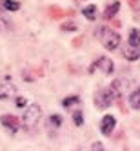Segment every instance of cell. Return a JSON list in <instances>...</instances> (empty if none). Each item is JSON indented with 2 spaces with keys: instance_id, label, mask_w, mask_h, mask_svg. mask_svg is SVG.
Masks as SVG:
<instances>
[{
  "instance_id": "1",
  "label": "cell",
  "mask_w": 140,
  "mask_h": 151,
  "mask_svg": "<svg viewBox=\"0 0 140 151\" xmlns=\"http://www.w3.org/2000/svg\"><path fill=\"white\" fill-rule=\"evenodd\" d=\"M118 96H120V82L115 80L109 88H104V89L95 93V104H96L98 109H106V107H109L115 102V99H118Z\"/></svg>"
},
{
  "instance_id": "2",
  "label": "cell",
  "mask_w": 140,
  "mask_h": 151,
  "mask_svg": "<svg viewBox=\"0 0 140 151\" xmlns=\"http://www.w3.org/2000/svg\"><path fill=\"white\" fill-rule=\"evenodd\" d=\"M96 37L102 42V46L109 51H115L120 46V35H118L116 31H113L111 27H107V26H102V27L96 29Z\"/></svg>"
},
{
  "instance_id": "3",
  "label": "cell",
  "mask_w": 140,
  "mask_h": 151,
  "mask_svg": "<svg viewBox=\"0 0 140 151\" xmlns=\"http://www.w3.org/2000/svg\"><path fill=\"white\" fill-rule=\"evenodd\" d=\"M40 116H42V109L38 104H29L26 106V111L22 116V124L26 129H33L38 122H40Z\"/></svg>"
},
{
  "instance_id": "4",
  "label": "cell",
  "mask_w": 140,
  "mask_h": 151,
  "mask_svg": "<svg viewBox=\"0 0 140 151\" xmlns=\"http://www.w3.org/2000/svg\"><path fill=\"white\" fill-rule=\"evenodd\" d=\"M17 95V86L13 84L11 77H2L0 78V100L13 99Z\"/></svg>"
},
{
  "instance_id": "5",
  "label": "cell",
  "mask_w": 140,
  "mask_h": 151,
  "mask_svg": "<svg viewBox=\"0 0 140 151\" xmlns=\"http://www.w3.org/2000/svg\"><path fill=\"white\" fill-rule=\"evenodd\" d=\"M95 69H100L104 75H111V73H113V69H115L113 60H111V58H107V57H100V58H96V62L89 68V71L93 73Z\"/></svg>"
},
{
  "instance_id": "6",
  "label": "cell",
  "mask_w": 140,
  "mask_h": 151,
  "mask_svg": "<svg viewBox=\"0 0 140 151\" xmlns=\"http://www.w3.org/2000/svg\"><path fill=\"white\" fill-rule=\"evenodd\" d=\"M0 124H2L11 135H15L18 129H20V120H18L15 115H2V116H0Z\"/></svg>"
},
{
  "instance_id": "7",
  "label": "cell",
  "mask_w": 140,
  "mask_h": 151,
  "mask_svg": "<svg viewBox=\"0 0 140 151\" xmlns=\"http://www.w3.org/2000/svg\"><path fill=\"white\" fill-rule=\"evenodd\" d=\"M115 126H116V120H115V116H113V115H106V116L102 118V122H100V131H102V135L109 137V135L113 133Z\"/></svg>"
},
{
  "instance_id": "8",
  "label": "cell",
  "mask_w": 140,
  "mask_h": 151,
  "mask_svg": "<svg viewBox=\"0 0 140 151\" xmlns=\"http://www.w3.org/2000/svg\"><path fill=\"white\" fill-rule=\"evenodd\" d=\"M122 55H124V58L126 60H138L140 58V47H133V46H127V47H124L122 49Z\"/></svg>"
},
{
  "instance_id": "9",
  "label": "cell",
  "mask_w": 140,
  "mask_h": 151,
  "mask_svg": "<svg viewBox=\"0 0 140 151\" xmlns=\"http://www.w3.org/2000/svg\"><path fill=\"white\" fill-rule=\"evenodd\" d=\"M118 9H120V2H113V4H109V6H107L106 7V11H104V18L106 20H111L116 13H118Z\"/></svg>"
},
{
  "instance_id": "10",
  "label": "cell",
  "mask_w": 140,
  "mask_h": 151,
  "mask_svg": "<svg viewBox=\"0 0 140 151\" xmlns=\"http://www.w3.org/2000/svg\"><path fill=\"white\" fill-rule=\"evenodd\" d=\"M129 106H131L133 109H140V88H136L129 95Z\"/></svg>"
},
{
  "instance_id": "11",
  "label": "cell",
  "mask_w": 140,
  "mask_h": 151,
  "mask_svg": "<svg viewBox=\"0 0 140 151\" xmlns=\"http://www.w3.org/2000/svg\"><path fill=\"white\" fill-rule=\"evenodd\" d=\"M129 46L140 47V29H131L129 31Z\"/></svg>"
},
{
  "instance_id": "12",
  "label": "cell",
  "mask_w": 140,
  "mask_h": 151,
  "mask_svg": "<svg viewBox=\"0 0 140 151\" xmlns=\"http://www.w3.org/2000/svg\"><path fill=\"white\" fill-rule=\"evenodd\" d=\"M0 6L4 9H7V11H18L20 9V2H17V0H2Z\"/></svg>"
},
{
  "instance_id": "13",
  "label": "cell",
  "mask_w": 140,
  "mask_h": 151,
  "mask_svg": "<svg viewBox=\"0 0 140 151\" xmlns=\"http://www.w3.org/2000/svg\"><path fill=\"white\" fill-rule=\"evenodd\" d=\"M82 15L88 18V20H95L96 18V6H85L82 9Z\"/></svg>"
},
{
  "instance_id": "14",
  "label": "cell",
  "mask_w": 140,
  "mask_h": 151,
  "mask_svg": "<svg viewBox=\"0 0 140 151\" xmlns=\"http://www.w3.org/2000/svg\"><path fill=\"white\" fill-rule=\"evenodd\" d=\"M77 104H80V96H77V95L67 96V99L62 100V106L64 107H71V106H77Z\"/></svg>"
},
{
  "instance_id": "15",
  "label": "cell",
  "mask_w": 140,
  "mask_h": 151,
  "mask_svg": "<svg viewBox=\"0 0 140 151\" xmlns=\"http://www.w3.org/2000/svg\"><path fill=\"white\" fill-rule=\"evenodd\" d=\"M47 122H49L51 127H60V126H62V116H60V115H51Z\"/></svg>"
},
{
  "instance_id": "16",
  "label": "cell",
  "mask_w": 140,
  "mask_h": 151,
  "mask_svg": "<svg viewBox=\"0 0 140 151\" xmlns=\"http://www.w3.org/2000/svg\"><path fill=\"white\" fill-rule=\"evenodd\" d=\"M73 122H75V126H82L84 124V115H82L80 109L73 113Z\"/></svg>"
},
{
  "instance_id": "17",
  "label": "cell",
  "mask_w": 140,
  "mask_h": 151,
  "mask_svg": "<svg viewBox=\"0 0 140 151\" xmlns=\"http://www.w3.org/2000/svg\"><path fill=\"white\" fill-rule=\"evenodd\" d=\"M15 104H17V107H26V106H27V100L24 99V96H17V99H15Z\"/></svg>"
},
{
  "instance_id": "18",
  "label": "cell",
  "mask_w": 140,
  "mask_h": 151,
  "mask_svg": "<svg viewBox=\"0 0 140 151\" xmlns=\"http://www.w3.org/2000/svg\"><path fill=\"white\" fill-rule=\"evenodd\" d=\"M91 151H104V146H102V142H93V146H91Z\"/></svg>"
},
{
  "instance_id": "19",
  "label": "cell",
  "mask_w": 140,
  "mask_h": 151,
  "mask_svg": "<svg viewBox=\"0 0 140 151\" xmlns=\"http://www.w3.org/2000/svg\"><path fill=\"white\" fill-rule=\"evenodd\" d=\"M4 29H7V22L4 17H0V31H4Z\"/></svg>"
},
{
  "instance_id": "20",
  "label": "cell",
  "mask_w": 140,
  "mask_h": 151,
  "mask_svg": "<svg viewBox=\"0 0 140 151\" xmlns=\"http://www.w3.org/2000/svg\"><path fill=\"white\" fill-rule=\"evenodd\" d=\"M62 29H77L75 24H62Z\"/></svg>"
}]
</instances>
